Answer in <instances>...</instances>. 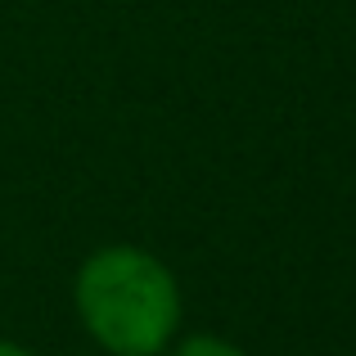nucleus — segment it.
Masks as SVG:
<instances>
[{"mask_svg": "<svg viewBox=\"0 0 356 356\" xmlns=\"http://www.w3.org/2000/svg\"><path fill=\"white\" fill-rule=\"evenodd\" d=\"M163 356H248V352H243L239 343L221 339V334H185V339H176Z\"/></svg>", "mask_w": 356, "mask_h": 356, "instance_id": "2", "label": "nucleus"}, {"mask_svg": "<svg viewBox=\"0 0 356 356\" xmlns=\"http://www.w3.org/2000/svg\"><path fill=\"white\" fill-rule=\"evenodd\" d=\"M0 356H36V352L23 348V343H14V339H0Z\"/></svg>", "mask_w": 356, "mask_h": 356, "instance_id": "3", "label": "nucleus"}, {"mask_svg": "<svg viewBox=\"0 0 356 356\" xmlns=\"http://www.w3.org/2000/svg\"><path fill=\"white\" fill-rule=\"evenodd\" d=\"M72 312L104 356H163L181 339V280L158 252L104 243L72 275Z\"/></svg>", "mask_w": 356, "mask_h": 356, "instance_id": "1", "label": "nucleus"}]
</instances>
